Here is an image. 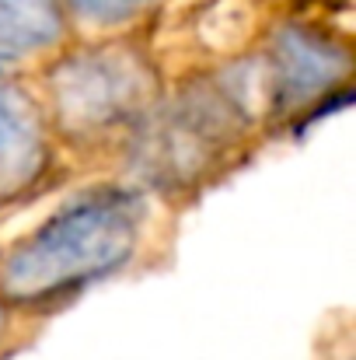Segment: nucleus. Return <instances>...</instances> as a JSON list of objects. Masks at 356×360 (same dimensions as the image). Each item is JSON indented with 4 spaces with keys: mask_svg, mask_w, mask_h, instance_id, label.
<instances>
[{
    "mask_svg": "<svg viewBox=\"0 0 356 360\" xmlns=\"http://www.w3.org/2000/svg\"><path fill=\"white\" fill-rule=\"evenodd\" d=\"M157 214V196L129 179L70 193L39 224L0 245V297L32 319L67 308L150 252L161 235Z\"/></svg>",
    "mask_w": 356,
    "mask_h": 360,
    "instance_id": "obj_1",
    "label": "nucleus"
},
{
    "mask_svg": "<svg viewBox=\"0 0 356 360\" xmlns=\"http://www.w3.org/2000/svg\"><path fill=\"white\" fill-rule=\"evenodd\" d=\"M258 129L265 126L255 74L241 77L235 67L185 74L164 88L119 161L129 182L161 203L192 200L244 161Z\"/></svg>",
    "mask_w": 356,
    "mask_h": 360,
    "instance_id": "obj_2",
    "label": "nucleus"
},
{
    "mask_svg": "<svg viewBox=\"0 0 356 360\" xmlns=\"http://www.w3.org/2000/svg\"><path fill=\"white\" fill-rule=\"evenodd\" d=\"M32 88L67 158L119 161L168 81L161 60L126 32L60 49L35 70Z\"/></svg>",
    "mask_w": 356,
    "mask_h": 360,
    "instance_id": "obj_3",
    "label": "nucleus"
},
{
    "mask_svg": "<svg viewBox=\"0 0 356 360\" xmlns=\"http://www.w3.org/2000/svg\"><path fill=\"white\" fill-rule=\"evenodd\" d=\"M255 63L262 126H297L304 112L350 95L353 49L350 39L311 18H283L265 32Z\"/></svg>",
    "mask_w": 356,
    "mask_h": 360,
    "instance_id": "obj_4",
    "label": "nucleus"
},
{
    "mask_svg": "<svg viewBox=\"0 0 356 360\" xmlns=\"http://www.w3.org/2000/svg\"><path fill=\"white\" fill-rule=\"evenodd\" d=\"M70 179L32 81L0 74V214L25 207Z\"/></svg>",
    "mask_w": 356,
    "mask_h": 360,
    "instance_id": "obj_5",
    "label": "nucleus"
},
{
    "mask_svg": "<svg viewBox=\"0 0 356 360\" xmlns=\"http://www.w3.org/2000/svg\"><path fill=\"white\" fill-rule=\"evenodd\" d=\"M70 39L74 25L60 0H0V74H35Z\"/></svg>",
    "mask_w": 356,
    "mask_h": 360,
    "instance_id": "obj_6",
    "label": "nucleus"
},
{
    "mask_svg": "<svg viewBox=\"0 0 356 360\" xmlns=\"http://www.w3.org/2000/svg\"><path fill=\"white\" fill-rule=\"evenodd\" d=\"M70 25L98 32V35H126L136 28L161 0H60Z\"/></svg>",
    "mask_w": 356,
    "mask_h": 360,
    "instance_id": "obj_7",
    "label": "nucleus"
},
{
    "mask_svg": "<svg viewBox=\"0 0 356 360\" xmlns=\"http://www.w3.org/2000/svg\"><path fill=\"white\" fill-rule=\"evenodd\" d=\"M42 319H32V315H21L18 308H11L4 297H0V360H11L28 340H25V329L28 326H39Z\"/></svg>",
    "mask_w": 356,
    "mask_h": 360,
    "instance_id": "obj_8",
    "label": "nucleus"
},
{
    "mask_svg": "<svg viewBox=\"0 0 356 360\" xmlns=\"http://www.w3.org/2000/svg\"><path fill=\"white\" fill-rule=\"evenodd\" d=\"M322 360H353V343H350V336L343 340L339 354H329V357H322Z\"/></svg>",
    "mask_w": 356,
    "mask_h": 360,
    "instance_id": "obj_9",
    "label": "nucleus"
}]
</instances>
